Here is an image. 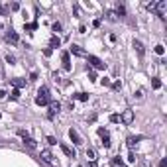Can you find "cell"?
<instances>
[{"instance_id":"1","label":"cell","mask_w":167,"mask_h":167,"mask_svg":"<svg viewBox=\"0 0 167 167\" xmlns=\"http://www.w3.org/2000/svg\"><path fill=\"white\" fill-rule=\"evenodd\" d=\"M35 104H39V106L49 104V89H47V86H41V89L38 91V96H35Z\"/></svg>"},{"instance_id":"2","label":"cell","mask_w":167,"mask_h":167,"mask_svg":"<svg viewBox=\"0 0 167 167\" xmlns=\"http://www.w3.org/2000/svg\"><path fill=\"white\" fill-rule=\"evenodd\" d=\"M153 10L157 12V16L161 20H165V10H167V2L165 0H159V2H155V6H153Z\"/></svg>"},{"instance_id":"3","label":"cell","mask_w":167,"mask_h":167,"mask_svg":"<svg viewBox=\"0 0 167 167\" xmlns=\"http://www.w3.org/2000/svg\"><path fill=\"white\" fill-rule=\"evenodd\" d=\"M18 134H20V136H22V140H24V143H26V146H28V148L35 149V146H38V143H35V140H33L32 136H28V134H26L24 130H18Z\"/></svg>"},{"instance_id":"4","label":"cell","mask_w":167,"mask_h":167,"mask_svg":"<svg viewBox=\"0 0 167 167\" xmlns=\"http://www.w3.org/2000/svg\"><path fill=\"white\" fill-rule=\"evenodd\" d=\"M89 63H91L95 69H98V71H104L106 69V63H102L98 57H95V55H89Z\"/></svg>"},{"instance_id":"5","label":"cell","mask_w":167,"mask_h":167,"mask_svg":"<svg viewBox=\"0 0 167 167\" xmlns=\"http://www.w3.org/2000/svg\"><path fill=\"white\" fill-rule=\"evenodd\" d=\"M59 110H61V104H59V102H55V100H53V102H49V112H47V118H53V116L57 114Z\"/></svg>"},{"instance_id":"6","label":"cell","mask_w":167,"mask_h":167,"mask_svg":"<svg viewBox=\"0 0 167 167\" xmlns=\"http://www.w3.org/2000/svg\"><path fill=\"white\" fill-rule=\"evenodd\" d=\"M61 61H63V69H65V71H71V57H69V51L61 53Z\"/></svg>"},{"instance_id":"7","label":"cell","mask_w":167,"mask_h":167,"mask_svg":"<svg viewBox=\"0 0 167 167\" xmlns=\"http://www.w3.org/2000/svg\"><path fill=\"white\" fill-rule=\"evenodd\" d=\"M122 122H124V124H132L134 122V110H124V114H122Z\"/></svg>"},{"instance_id":"8","label":"cell","mask_w":167,"mask_h":167,"mask_svg":"<svg viewBox=\"0 0 167 167\" xmlns=\"http://www.w3.org/2000/svg\"><path fill=\"white\" fill-rule=\"evenodd\" d=\"M69 138H71V142H73V143H77V146H81V143H83V138H81V136H79V134H77L73 128L69 130Z\"/></svg>"},{"instance_id":"9","label":"cell","mask_w":167,"mask_h":167,"mask_svg":"<svg viewBox=\"0 0 167 167\" xmlns=\"http://www.w3.org/2000/svg\"><path fill=\"white\" fill-rule=\"evenodd\" d=\"M134 49H136V51H138V55L140 57H143V53H146V49H143V43L142 41H138V39H134Z\"/></svg>"},{"instance_id":"10","label":"cell","mask_w":167,"mask_h":167,"mask_svg":"<svg viewBox=\"0 0 167 167\" xmlns=\"http://www.w3.org/2000/svg\"><path fill=\"white\" fill-rule=\"evenodd\" d=\"M59 148L63 149V153H65V155H69V157H75V149H71L67 143H59Z\"/></svg>"},{"instance_id":"11","label":"cell","mask_w":167,"mask_h":167,"mask_svg":"<svg viewBox=\"0 0 167 167\" xmlns=\"http://www.w3.org/2000/svg\"><path fill=\"white\" fill-rule=\"evenodd\" d=\"M6 41H10V43H18V33L10 30V32L6 33Z\"/></svg>"},{"instance_id":"12","label":"cell","mask_w":167,"mask_h":167,"mask_svg":"<svg viewBox=\"0 0 167 167\" xmlns=\"http://www.w3.org/2000/svg\"><path fill=\"white\" fill-rule=\"evenodd\" d=\"M71 53H75V55H79V57H85L86 53L83 47H79V45H71Z\"/></svg>"},{"instance_id":"13","label":"cell","mask_w":167,"mask_h":167,"mask_svg":"<svg viewBox=\"0 0 167 167\" xmlns=\"http://www.w3.org/2000/svg\"><path fill=\"white\" fill-rule=\"evenodd\" d=\"M12 85L16 86V89H22V86H26V79H18V77H16V79H12Z\"/></svg>"},{"instance_id":"14","label":"cell","mask_w":167,"mask_h":167,"mask_svg":"<svg viewBox=\"0 0 167 167\" xmlns=\"http://www.w3.org/2000/svg\"><path fill=\"white\" fill-rule=\"evenodd\" d=\"M41 159H43V161H47V163H51L53 161L51 151H49V149H43V151H41Z\"/></svg>"},{"instance_id":"15","label":"cell","mask_w":167,"mask_h":167,"mask_svg":"<svg viewBox=\"0 0 167 167\" xmlns=\"http://www.w3.org/2000/svg\"><path fill=\"white\" fill-rule=\"evenodd\" d=\"M49 45H51V47H59V45H61V39H59L57 35H53V38L49 39Z\"/></svg>"},{"instance_id":"16","label":"cell","mask_w":167,"mask_h":167,"mask_svg":"<svg viewBox=\"0 0 167 167\" xmlns=\"http://www.w3.org/2000/svg\"><path fill=\"white\" fill-rule=\"evenodd\" d=\"M75 98H77V100H83V102H85V100H89V95H86V92H77Z\"/></svg>"},{"instance_id":"17","label":"cell","mask_w":167,"mask_h":167,"mask_svg":"<svg viewBox=\"0 0 167 167\" xmlns=\"http://www.w3.org/2000/svg\"><path fill=\"white\" fill-rule=\"evenodd\" d=\"M138 142H140V138H134V136H132V138H128V148L132 149V148H134V146H136Z\"/></svg>"},{"instance_id":"18","label":"cell","mask_w":167,"mask_h":167,"mask_svg":"<svg viewBox=\"0 0 167 167\" xmlns=\"http://www.w3.org/2000/svg\"><path fill=\"white\" fill-rule=\"evenodd\" d=\"M151 86H153V89H161V81H159L157 77H153V79H151Z\"/></svg>"},{"instance_id":"19","label":"cell","mask_w":167,"mask_h":167,"mask_svg":"<svg viewBox=\"0 0 167 167\" xmlns=\"http://www.w3.org/2000/svg\"><path fill=\"white\" fill-rule=\"evenodd\" d=\"M10 98H12V100H18L20 98V91H18V89H14V91L10 92Z\"/></svg>"},{"instance_id":"20","label":"cell","mask_w":167,"mask_h":167,"mask_svg":"<svg viewBox=\"0 0 167 167\" xmlns=\"http://www.w3.org/2000/svg\"><path fill=\"white\" fill-rule=\"evenodd\" d=\"M86 157L91 159V161H96V157H95V149H86Z\"/></svg>"},{"instance_id":"21","label":"cell","mask_w":167,"mask_h":167,"mask_svg":"<svg viewBox=\"0 0 167 167\" xmlns=\"http://www.w3.org/2000/svg\"><path fill=\"white\" fill-rule=\"evenodd\" d=\"M155 53H157V55H163V53H165V47H163L161 43H159V45H155Z\"/></svg>"},{"instance_id":"22","label":"cell","mask_w":167,"mask_h":167,"mask_svg":"<svg viewBox=\"0 0 167 167\" xmlns=\"http://www.w3.org/2000/svg\"><path fill=\"white\" fill-rule=\"evenodd\" d=\"M6 63L14 65V63H16V57H14V55H6Z\"/></svg>"},{"instance_id":"23","label":"cell","mask_w":167,"mask_h":167,"mask_svg":"<svg viewBox=\"0 0 167 167\" xmlns=\"http://www.w3.org/2000/svg\"><path fill=\"white\" fill-rule=\"evenodd\" d=\"M110 122H112V124L120 122V116H118V114H110Z\"/></svg>"},{"instance_id":"24","label":"cell","mask_w":167,"mask_h":167,"mask_svg":"<svg viewBox=\"0 0 167 167\" xmlns=\"http://www.w3.org/2000/svg\"><path fill=\"white\" fill-rule=\"evenodd\" d=\"M51 30H53V32H61V24H59V22H55V24L51 26Z\"/></svg>"},{"instance_id":"25","label":"cell","mask_w":167,"mask_h":167,"mask_svg":"<svg viewBox=\"0 0 167 167\" xmlns=\"http://www.w3.org/2000/svg\"><path fill=\"white\" fill-rule=\"evenodd\" d=\"M98 136H100V138H106V136H108V132H106L104 128H98Z\"/></svg>"},{"instance_id":"26","label":"cell","mask_w":167,"mask_h":167,"mask_svg":"<svg viewBox=\"0 0 167 167\" xmlns=\"http://www.w3.org/2000/svg\"><path fill=\"white\" fill-rule=\"evenodd\" d=\"M108 20H112V22H116V20H118V16H116V12H108Z\"/></svg>"},{"instance_id":"27","label":"cell","mask_w":167,"mask_h":167,"mask_svg":"<svg viewBox=\"0 0 167 167\" xmlns=\"http://www.w3.org/2000/svg\"><path fill=\"white\" fill-rule=\"evenodd\" d=\"M47 143H49V146H55V143H57V140L53 138V136H47Z\"/></svg>"},{"instance_id":"28","label":"cell","mask_w":167,"mask_h":167,"mask_svg":"<svg viewBox=\"0 0 167 167\" xmlns=\"http://www.w3.org/2000/svg\"><path fill=\"white\" fill-rule=\"evenodd\" d=\"M102 146H104V148H110V138H108V136L102 138Z\"/></svg>"},{"instance_id":"29","label":"cell","mask_w":167,"mask_h":167,"mask_svg":"<svg viewBox=\"0 0 167 167\" xmlns=\"http://www.w3.org/2000/svg\"><path fill=\"white\" fill-rule=\"evenodd\" d=\"M89 79H91V81H96V73L95 71H89Z\"/></svg>"},{"instance_id":"30","label":"cell","mask_w":167,"mask_h":167,"mask_svg":"<svg viewBox=\"0 0 167 167\" xmlns=\"http://www.w3.org/2000/svg\"><path fill=\"white\" fill-rule=\"evenodd\" d=\"M118 14H120V16L126 14V8H124V6H118Z\"/></svg>"},{"instance_id":"31","label":"cell","mask_w":167,"mask_h":167,"mask_svg":"<svg viewBox=\"0 0 167 167\" xmlns=\"http://www.w3.org/2000/svg\"><path fill=\"white\" fill-rule=\"evenodd\" d=\"M38 28V24H26V30H35Z\"/></svg>"},{"instance_id":"32","label":"cell","mask_w":167,"mask_h":167,"mask_svg":"<svg viewBox=\"0 0 167 167\" xmlns=\"http://www.w3.org/2000/svg\"><path fill=\"white\" fill-rule=\"evenodd\" d=\"M35 79H38V73L33 71V73H32V75H30V81H35Z\"/></svg>"},{"instance_id":"33","label":"cell","mask_w":167,"mask_h":167,"mask_svg":"<svg viewBox=\"0 0 167 167\" xmlns=\"http://www.w3.org/2000/svg\"><path fill=\"white\" fill-rule=\"evenodd\" d=\"M122 89V83H114V91H120Z\"/></svg>"},{"instance_id":"34","label":"cell","mask_w":167,"mask_h":167,"mask_svg":"<svg viewBox=\"0 0 167 167\" xmlns=\"http://www.w3.org/2000/svg\"><path fill=\"white\" fill-rule=\"evenodd\" d=\"M128 161H130V163L136 161V155H134V153H130V155H128Z\"/></svg>"},{"instance_id":"35","label":"cell","mask_w":167,"mask_h":167,"mask_svg":"<svg viewBox=\"0 0 167 167\" xmlns=\"http://www.w3.org/2000/svg\"><path fill=\"white\" fill-rule=\"evenodd\" d=\"M12 10H20V4H18V2H12Z\"/></svg>"},{"instance_id":"36","label":"cell","mask_w":167,"mask_h":167,"mask_svg":"<svg viewBox=\"0 0 167 167\" xmlns=\"http://www.w3.org/2000/svg\"><path fill=\"white\" fill-rule=\"evenodd\" d=\"M167 165V159H161V161H159V167H165Z\"/></svg>"},{"instance_id":"37","label":"cell","mask_w":167,"mask_h":167,"mask_svg":"<svg viewBox=\"0 0 167 167\" xmlns=\"http://www.w3.org/2000/svg\"><path fill=\"white\" fill-rule=\"evenodd\" d=\"M0 12H2V6H0Z\"/></svg>"},{"instance_id":"38","label":"cell","mask_w":167,"mask_h":167,"mask_svg":"<svg viewBox=\"0 0 167 167\" xmlns=\"http://www.w3.org/2000/svg\"><path fill=\"white\" fill-rule=\"evenodd\" d=\"M120 167H124V165H120Z\"/></svg>"},{"instance_id":"39","label":"cell","mask_w":167,"mask_h":167,"mask_svg":"<svg viewBox=\"0 0 167 167\" xmlns=\"http://www.w3.org/2000/svg\"><path fill=\"white\" fill-rule=\"evenodd\" d=\"M79 167H81V165H79Z\"/></svg>"}]
</instances>
